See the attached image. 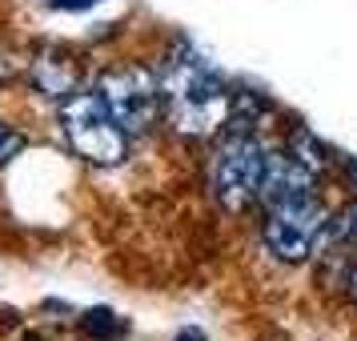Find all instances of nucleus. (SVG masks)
<instances>
[{
  "instance_id": "nucleus-1",
  "label": "nucleus",
  "mask_w": 357,
  "mask_h": 341,
  "mask_svg": "<svg viewBox=\"0 0 357 341\" xmlns=\"http://www.w3.org/2000/svg\"><path fill=\"white\" fill-rule=\"evenodd\" d=\"M165 105H169V121L185 137L217 132L229 121V109H233L221 77L193 52H185L169 65V73H165Z\"/></svg>"
},
{
  "instance_id": "nucleus-2",
  "label": "nucleus",
  "mask_w": 357,
  "mask_h": 341,
  "mask_svg": "<svg viewBox=\"0 0 357 341\" xmlns=\"http://www.w3.org/2000/svg\"><path fill=\"white\" fill-rule=\"evenodd\" d=\"M61 129L77 157L93 165H116L129 149V132L121 129L116 113L109 109L105 93L97 89H77L68 100H61Z\"/></svg>"
},
{
  "instance_id": "nucleus-3",
  "label": "nucleus",
  "mask_w": 357,
  "mask_h": 341,
  "mask_svg": "<svg viewBox=\"0 0 357 341\" xmlns=\"http://www.w3.org/2000/svg\"><path fill=\"white\" fill-rule=\"evenodd\" d=\"M265 161L269 153L253 132H229L209 169L213 197L229 213H245L261 205V181H265Z\"/></svg>"
},
{
  "instance_id": "nucleus-4",
  "label": "nucleus",
  "mask_w": 357,
  "mask_h": 341,
  "mask_svg": "<svg viewBox=\"0 0 357 341\" xmlns=\"http://www.w3.org/2000/svg\"><path fill=\"white\" fill-rule=\"evenodd\" d=\"M100 93H105L109 109L116 113L121 129L129 132V137L149 132L157 125V116L169 113V105H165V81H157V73H149L141 65L113 68L100 81Z\"/></svg>"
},
{
  "instance_id": "nucleus-5",
  "label": "nucleus",
  "mask_w": 357,
  "mask_h": 341,
  "mask_svg": "<svg viewBox=\"0 0 357 341\" xmlns=\"http://www.w3.org/2000/svg\"><path fill=\"white\" fill-rule=\"evenodd\" d=\"M325 225H329V213L325 205L313 197V201H301V205H281V209H269L265 217V249L273 253L277 261L285 265H297L317 253V245L325 237Z\"/></svg>"
},
{
  "instance_id": "nucleus-6",
  "label": "nucleus",
  "mask_w": 357,
  "mask_h": 341,
  "mask_svg": "<svg viewBox=\"0 0 357 341\" xmlns=\"http://www.w3.org/2000/svg\"><path fill=\"white\" fill-rule=\"evenodd\" d=\"M317 197V165L301 157L297 149H277L265 161V181H261V205L281 209V205H301Z\"/></svg>"
},
{
  "instance_id": "nucleus-7",
  "label": "nucleus",
  "mask_w": 357,
  "mask_h": 341,
  "mask_svg": "<svg viewBox=\"0 0 357 341\" xmlns=\"http://www.w3.org/2000/svg\"><path fill=\"white\" fill-rule=\"evenodd\" d=\"M33 81L36 89L45 93L49 100H68L73 93H77V68H73V61L68 56H56V52H49V56H40L33 68Z\"/></svg>"
},
{
  "instance_id": "nucleus-8",
  "label": "nucleus",
  "mask_w": 357,
  "mask_h": 341,
  "mask_svg": "<svg viewBox=\"0 0 357 341\" xmlns=\"http://www.w3.org/2000/svg\"><path fill=\"white\" fill-rule=\"evenodd\" d=\"M84 329L97 338H113V333H121V321H113V313L97 309V313H84Z\"/></svg>"
},
{
  "instance_id": "nucleus-9",
  "label": "nucleus",
  "mask_w": 357,
  "mask_h": 341,
  "mask_svg": "<svg viewBox=\"0 0 357 341\" xmlns=\"http://www.w3.org/2000/svg\"><path fill=\"white\" fill-rule=\"evenodd\" d=\"M20 149H24V137H20L17 129H8V125L0 121V165H4V161H13V157H17Z\"/></svg>"
},
{
  "instance_id": "nucleus-10",
  "label": "nucleus",
  "mask_w": 357,
  "mask_h": 341,
  "mask_svg": "<svg viewBox=\"0 0 357 341\" xmlns=\"http://www.w3.org/2000/svg\"><path fill=\"white\" fill-rule=\"evenodd\" d=\"M52 8H61V13H84V8H93L100 0H49Z\"/></svg>"
},
{
  "instance_id": "nucleus-11",
  "label": "nucleus",
  "mask_w": 357,
  "mask_h": 341,
  "mask_svg": "<svg viewBox=\"0 0 357 341\" xmlns=\"http://www.w3.org/2000/svg\"><path fill=\"white\" fill-rule=\"evenodd\" d=\"M8 77H13V65H8V61H4V56H0V84L8 81Z\"/></svg>"
}]
</instances>
